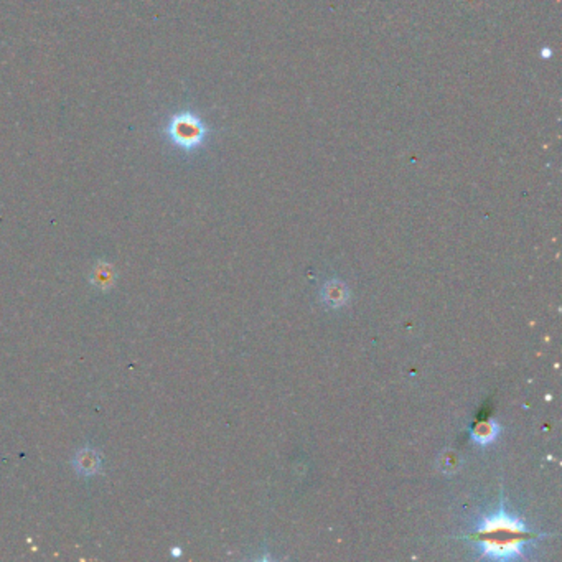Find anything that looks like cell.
I'll list each match as a JSON object with an SVG mask.
<instances>
[{
  "label": "cell",
  "instance_id": "obj_1",
  "mask_svg": "<svg viewBox=\"0 0 562 562\" xmlns=\"http://www.w3.org/2000/svg\"><path fill=\"white\" fill-rule=\"evenodd\" d=\"M167 136L177 147L183 151H195L203 146L208 136V127L195 112L182 111L170 119Z\"/></svg>",
  "mask_w": 562,
  "mask_h": 562
},
{
  "label": "cell",
  "instance_id": "obj_2",
  "mask_svg": "<svg viewBox=\"0 0 562 562\" xmlns=\"http://www.w3.org/2000/svg\"><path fill=\"white\" fill-rule=\"evenodd\" d=\"M481 558L488 559H515L525 553L528 536H481Z\"/></svg>",
  "mask_w": 562,
  "mask_h": 562
},
{
  "label": "cell",
  "instance_id": "obj_3",
  "mask_svg": "<svg viewBox=\"0 0 562 562\" xmlns=\"http://www.w3.org/2000/svg\"><path fill=\"white\" fill-rule=\"evenodd\" d=\"M490 534H513V536H528V528L525 521L506 513L505 508H500L495 515L485 518L476 528V538Z\"/></svg>",
  "mask_w": 562,
  "mask_h": 562
},
{
  "label": "cell",
  "instance_id": "obj_4",
  "mask_svg": "<svg viewBox=\"0 0 562 562\" xmlns=\"http://www.w3.org/2000/svg\"><path fill=\"white\" fill-rule=\"evenodd\" d=\"M323 302L328 303V305L333 308H338L341 305H345V302L348 300V288L343 282L332 281L327 282L325 287L322 291Z\"/></svg>",
  "mask_w": 562,
  "mask_h": 562
},
{
  "label": "cell",
  "instance_id": "obj_5",
  "mask_svg": "<svg viewBox=\"0 0 562 562\" xmlns=\"http://www.w3.org/2000/svg\"><path fill=\"white\" fill-rule=\"evenodd\" d=\"M500 432V426L495 421L479 422L472 431V439L480 445H488L496 439Z\"/></svg>",
  "mask_w": 562,
  "mask_h": 562
},
{
  "label": "cell",
  "instance_id": "obj_6",
  "mask_svg": "<svg viewBox=\"0 0 562 562\" xmlns=\"http://www.w3.org/2000/svg\"><path fill=\"white\" fill-rule=\"evenodd\" d=\"M74 464H76L78 472H81L83 475H93L98 472L99 464H101V459H99V455L94 450L84 449L79 452Z\"/></svg>",
  "mask_w": 562,
  "mask_h": 562
},
{
  "label": "cell",
  "instance_id": "obj_7",
  "mask_svg": "<svg viewBox=\"0 0 562 562\" xmlns=\"http://www.w3.org/2000/svg\"><path fill=\"white\" fill-rule=\"evenodd\" d=\"M112 282V271L109 269L106 264H101L96 269V277H94V283H96L98 287H103V288H107L111 286Z\"/></svg>",
  "mask_w": 562,
  "mask_h": 562
}]
</instances>
